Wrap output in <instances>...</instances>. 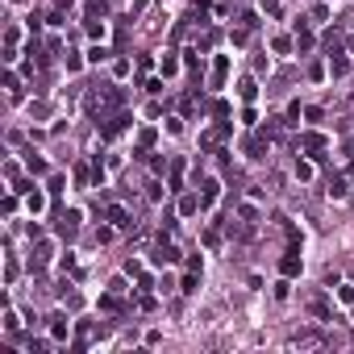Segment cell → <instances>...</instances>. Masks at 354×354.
<instances>
[{
    "mask_svg": "<svg viewBox=\"0 0 354 354\" xmlns=\"http://www.w3.org/2000/svg\"><path fill=\"white\" fill-rule=\"evenodd\" d=\"M279 271H283L287 279H292V275H300V271H304V259H300V250H287L283 259H279Z\"/></svg>",
    "mask_w": 354,
    "mask_h": 354,
    "instance_id": "1",
    "label": "cell"
},
{
    "mask_svg": "<svg viewBox=\"0 0 354 354\" xmlns=\"http://www.w3.org/2000/svg\"><path fill=\"white\" fill-rule=\"evenodd\" d=\"M225 79H230V54H217V63H213V88H225Z\"/></svg>",
    "mask_w": 354,
    "mask_h": 354,
    "instance_id": "2",
    "label": "cell"
},
{
    "mask_svg": "<svg viewBox=\"0 0 354 354\" xmlns=\"http://www.w3.org/2000/svg\"><path fill=\"white\" fill-rule=\"evenodd\" d=\"M125 125H130V117L125 113H117V117H105V125H100V138H117Z\"/></svg>",
    "mask_w": 354,
    "mask_h": 354,
    "instance_id": "3",
    "label": "cell"
},
{
    "mask_svg": "<svg viewBox=\"0 0 354 354\" xmlns=\"http://www.w3.org/2000/svg\"><path fill=\"white\" fill-rule=\"evenodd\" d=\"M150 263H154V267H163V263H179V250H175V246H154V250H150Z\"/></svg>",
    "mask_w": 354,
    "mask_h": 354,
    "instance_id": "4",
    "label": "cell"
},
{
    "mask_svg": "<svg viewBox=\"0 0 354 354\" xmlns=\"http://www.w3.org/2000/svg\"><path fill=\"white\" fill-rule=\"evenodd\" d=\"M75 230H79V213L67 209V213L58 217V234H63V238H75Z\"/></svg>",
    "mask_w": 354,
    "mask_h": 354,
    "instance_id": "5",
    "label": "cell"
},
{
    "mask_svg": "<svg viewBox=\"0 0 354 354\" xmlns=\"http://www.w3.org/2000/svg\"><path fill=\"white\" fill-rule=\"evenodd\" d=\"M300 146H304V150H313V158H325V154H321V150H325V138H321V134H304V138H300Z\"/></svg>",
    "mask_w": 354,
    "mask_h": 354,
    "instance_id": "6",
    "label": "cell"
},
{
    "mask_svg": "<svg viewBox=\"0 0 354 354\" xmlns=\"http://www.w3.org/2000/svg\"><path fill=\"white\" fill-rule=\"evenodd\" d=\"M109 221L117 225V230H130V225H134V221H130V213H125L121 204H113V209H109Z\"/></svg>",
    "mask_w": 354,
    "mask_h": 354,
    "instance_id": "7",
    "label": "cell"
},
{
    "mask_svg": "<svg viewBox=\"0 0 354 354\" xmlns=\"http://www.w3.org/2000/svg\"><path fill=\"white\" fill-rule=\"evenodd\" d=\"M246 154H250V158H267V142H263V134H254V138L246 142Z\"/></svg>",
    "mask_w": 354,
    "mask_h": 354,
    "instance_id": "8",
    "label": "cell"
},
{
    "mask_svg": "<svg viewBox=\"0 0 354 354\" xmlns=\"http://www.w3.org/2000/svg\"><path fill=\"white\" fill-rule=\"evenodd\" d=\"M238 96H242V100H254V96H259V84H254V79H242V84H238Z\"/></svg>",
    "mask_w": 354,
    "mask_h": 354,
    "instance_id": "9",
    "label": "cell"
},
{
    "mask_svg": "<svg viewBox=\"0 0 354 354\" xmlns=\"http://www.w3.org/2000/svg\"><path fill=\"white\" fill-rule=\"evenodd\" d=\"M196 209H204L200 196H183V200H179V213H196Z\"/></svg>",
    "mask_w": 354,
    "mask_h": 354,
    "instance_id": "10",
    "label": "cell"
},
{
    "mask_svg": "<svg viewBox=\"0 0 354 354\" xmlns=\"http://www.w3.org/2000/svg\"><path fill=\"white\" fill-rule=\"evenodd\" d=\"M25 167H29V175H42L46 171V163H42L38 154H25Z\"/></svg>",
    "mask_w": 354,
    "mask_h": 354,
    "instance_id": "11",
    "label": "cell"
},
{
    "mask_svg": "<svg viewBox=\"0 0 354 354\" xmlns=\"http://www.w3.org/2000/svg\"><path fill=\"white\" fill-rule=\"evenodd\" d=\"M67 329H71L67 317H54V321H50V334H54V338H67Z\"/></svg>",
    "mask_w": 354,
    "mask_h": 354,
    "instance_id": "12",
    "label": "cell"
},
{
    "mask_svg": "<svg viewBox=\"0 0 354 354\" xmlns=\"http://www.w3.org/2000/svg\"><path fill=\"white\" fill-rule=\"evenodd\" d=\"M42 209H46V196L34 188V192H29V213H42Z\"/></svg>",
    "mask_w": 354,
    "mask_h": 354,
    "instance_id": "13",
    "label": "cell"
},
{
    "mask_svg": "<svg viewBox=\"0 0 354 354\" xmlns=\"http://www.w3.org/2000/svg\"><path fill=\"white\" fill-rule=\"evenodd\" d=\"M150 146H154V130H142V134H138V154H146Z\"/></svg>",
    "mask_w": 354,
    "mask_h": 354,
    "instance_id": "14",
    "label": "cell"
},
{
    "mask_svg": "<svg viewBox=\"0 0 354 354\" xmlns=\"http://www.w3.org/2000/svg\"><path fill=\"white\" fill-rule=\"evenodd\" d=\"M329 196H334V200L346 196V179H329Z\"/></svg>",
    "mask_w": 354,
    "mask_h": 354,
    "instance_id": "15",
    "label": "cell"
},
{
    "mask_svg": "<svg viewBox=\"0 0 354 354\" xmlns=\"http://www.w3.org/2000/svg\"><path fill=\"white\" fill-rule=\"evenodd\" d=\"M5 88H9V96H21V79H17V75H13V71H9V75H5Z\"/></svg>",
    "mask_w": 354,
    "mask_h": 354,
    "instance_id": "16",
    "label": "cell"
},
{
    "mask_svg": "<svg viewBox=\"0 0 354 354\" xmlns=\"http://www.w3.org/2000/svg\"><path fill=\"white\" fill-rule=\"evenodd\" d=\"M109 54H113V50H105V46H92V50H88V58H92V63H105Z\"/></svg>",
    "mask_w": 354,
    "mask_h": 354,
    "instance_id": "17",
    "label": "cell"
},
{
    "mask_svg": "<svg viewBox=\"0 0 354 354\" xmlns=\"http://www.w3.org/2000/svg\"><path fill=\"white\" fill-rule=\"evenodd\" d=\"M175 71H179V58L167 54V58H163V75H175Z\"/></svg>",
    "mask_w": 354,
    "mask_h": 354,
    "instance_id": "18",
    "label": "cell"
},
{
    "mask_svg": "<svg viewBox=\"0 0 354 354\" xmlns=\"http://www.w3.org/2000/svg\"><path fill=\"white\" fill-rule=\"evenodd\" d=\"M338 300H342V304H354V287H350V283L338 287Z\"/></svg>",
    "mask_w": 354,
    "mask_h": 354,
    "instance_id": "19",
    "label": "cell"
},
{
    "mask_svg": "<svg viewBox=\"0 0 354 354\" xmlns=\"http://www.w3.org/2000/svg\"><path fill=\"white\" fill-rule=\"evenodd\" d=\"M179 292H188V296L196 292V271H188V275H183V287H179Z\"/></svg>",
    "mask_w": 354,
    "mask_h": 354,
    "instance_id": "20",
    "label": "cell"
},
{
    "mask_svg": "<svg viewBox=\"0 0 354 354\" xmlns=\"http://www.w3.org/2000/svg\"><path fill=\"white\" fill-rule=\"evenodd\" d=\"M329 71H334V75H346V71H350V63H346V58H334V63H329Z\"/></svg>",
    "mask_w": 354,
    "mask_h": 354,
    "instance_id": "21",
    "label": "cell"
},
{
    "mask_svg": "<svg viewBox=\"0 0 354 354\" xmlns=\"http://www.w3.org/2000/svg\"><path fill=\"white\" fill-rule=\"evenodd\" d=\"M296 179H313V163H296Z\"/></svg>",
    "mask_w": 354,
    "mask_h": 354,
    "instance_id": "22",
    "label": "cell"
}]
</instances>
